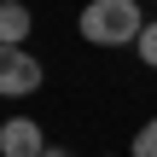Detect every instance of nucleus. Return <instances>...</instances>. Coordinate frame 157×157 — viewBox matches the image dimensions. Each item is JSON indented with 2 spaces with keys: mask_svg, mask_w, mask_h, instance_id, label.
Returning <instances> with one entry per match:
<instances>
[{
  "mask_svg": "<svg viewBox=\"0 0 157 157\" xmlns=\"http://www.w3.org/2000/svg\"><path fill=\"white\" fill-rule=\"evenodd\" d=\"M41 93V58L23 47H0V99H29Z\"/></svg>",
  "mask_w": 157,
  "mask_h": 157,
  "instance_id": "obj_2",
  "label": "nucleus"
},
{
  "mask_svg": "<svg viewBox=\"0 0 157 157\" xmlns=\"http://www.w3.org/2000/svg\"><path fill=\"white\" fill-rule=\"evenodd\" d=\"M134 47H140V58H146V64L157 70V17L146 23V29H140V41H134Z\"/></svg>",
  "mask_w": 157,
  "mask_h": 157,
  "instance_id": "obj_6",
  "label": "nucleus"
},
{
  "mask_svg": "<svg viewBox=\"0 0 157 157\" xmlns=\"http://www.w3.org/2000/svg\"><path fill=\"white\" fill-rule=\"evenodd\" d=\"M146 29L140 0H87L82 12V41L87 47H134Z\"/></svg>",
  "mask_w": 157,
  "mask_h": 157,
  "instance_id": "obj_1",
  "label": "nucleus"
},
{
  "mask_svg": "<svg viewBox=\"0 0 157 157\" xmlns=\"http://www.w3.org/2000/svg\"><path fill=\"white\" fill-rule=\"evenodd\" d=\"M128 157H157V117L134 134V151H128Z\"/></svg>",
  "mask_w": 157,
  "mask_h": 157,
  "instance_id": "obj_5",
  "label": "nucleus"
},
{
  "mask_svg": "<svg viewBox=\"0 0 157 157\" xmlns=\"http://www.w3.org/2000/svg\"><path fill=\"white\" fill-rule=\"evenodd\" d=\"M29 29H35L29 6H23V0H0V47H23Z\"/></svg>",
  "mask_w": 157,
  "mask_h": 157,
  "instance_id": "obj_4",
  "label": "nucleus"
},
{
  "mask_svg": "<svg viewBox=\"0 0 157 157\" xmlns=\"http://www.w3.org/2000/svg\"><path fill=\"white\" fill-rule=\"evenodd\" d=\"M41 151H47L41 122H29V117H6L0 122V157H41Z\"/></svg>",
  "mask_w": 157,
  "mask_h": 157,
  "instance_id": "obj_3",
  "label": "nucleus"
},
{
  "mask_svg": "<svg viewBox=\"0 0 157 157\" xmlns=\"http://www.w3.org/2000/svg\"><path fill=\"white\" fill-rule=\"evenodd\" d=\"M41 157H70V151H64V146H47V151H41Z\"/></svg>",
  "mask_w": 157,
  "mask_h": 157,
  "instance_id": "obj_7",
  "label": "nucleus"
}]
</instances>
